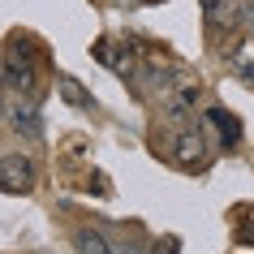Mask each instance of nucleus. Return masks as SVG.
<instances>
[{
  "mask_svg": "<svg viewBox=\"0 0 254 254\" xmlns=\"http://www.w3.org/2000/svg\"><path fill=\"white\" fill-rule=\"evenodd\" d=\"M4 82L22 95L35 91V43L26 35H13L4 48Z\"/></svg>",
  "mask_w": 254,
  "mask_h": 254,
  "instance_id": "nucleus-1",
  "label": "nucleus"
},
{
  "mask_svg": "<svg viewBox=\"0 0 254 254\" xmlns=\"http://www.w3.org/2000/svg\"><path fill=\"white\" fill-rule=\"evenodd\" d=\"M35 181H39V168H35L30 155L17 151V155H4L0 160V194H30Z\"/></svg>",
  "mask_w": 254,
  "mask_h": 254,
  "instance_id": "nucleus-2",
  "label": "nucleus"
},
{
  "mask_svg": "<svg viewBox=\"0 0 254 254\" xmlns=\"http://www.w3.org/2000/svg\"><path fill=\"white\" fill-rule=\"evenodd\" d=\"M173 164L177 168H202L207 164V134L202 129H181L173 138Z\"/></svg>",
  "mask_w": 254,
  "mask_h": 254,
  "instance_id": "nucleus-3",
  "label": "nucleus"
},
{
  "mask_svg": "<svg viewBox=\"0 0 254 254\" xmlns=\"http://www.w3.org/2000/svg\"><path fill=\"white\" fill-rule=\"evenodd\" d=\"M73 250L78 254H117L112 246H108V237L95 233V228H78V233H73Z\"/></svg>",
  "mask_w": 254,
  "mask_h": 254,
  "instance_id": "nucleus-4",
  "label": "nucleus"
},
{
  "mask_svg": "<svg viewBox=\"0 0 254 254\" xmlns=\"http://www.w3.org/2000/svg\"><path fill=\"white\" fill-rule=\"evenodd\" d=\"M207 121H211V125H220V142H224V147H233V142L241 138V125H237V117H228L224 108H211V112H207Z\"/></svg>",
  "mask_w": 254,
  "mask_h": 254,
  "instance_id": "nucleus-5",
  "label": "nucleus"
},
{
  "mask_svg": "<svg viewBox=\"0 0 254 254\" xmlns=\"http://www.w3.org/2000/svg\"><path fill=\"white\" fill-rule=\"evenodd\" d=\"M56 86H61V95H65V104H73V108H91V91H86L78 78L61 73V78H56Z\"/></svg>",
  "mask_w": 254,
  "mask_h": 254,
  "instance_id": "nucleus-6",
  "label": "nucleus"
},
{
  "mask_svg": "<svg viewBox=\"0 0 254 254\" xmlns=\"http://www.w3.org/2000/svg\"><path fill=\"white\" fill-rule=\"evenodd\" d=\"M13 129L39 138V117H35V108H30V104H17V108H13Z\"/></svg>",
  "mask_w": 254,
  "mask_h": 254,
  "instance_id": "nucleus-7",
  "label": "nucleus"
},
{
  "mask_svg": "<svg viewBox=\"0 0 254 254\" xmlns=\"http://www.w3.org/2000/svg\"><path fill=\"white\" fill-rule=\"evenodd\" d=\"M233 65H237V73L254 86V43H246V48H237V52H233Z\"/></svg>",
  "mask_w": 254,
  "mask_h": 254,
  "instance_id": "nucleus-8",
  "label": "nucleus"
},
{
  "mask_svg": "<svg viewBox=\"0 0 254 254\" xmlns=\"http://www.w3.org/2000/svg\"><path fill=\"white\" fill-rule=\"evenodd\" d=\"M0 82H4V61H0Z\"/></svg>",
  "mask_w": 254,
  "mask_h": 254,
  "instance_id": "nucleus-9",
  "label": "nucleus"
}]
</instances>
